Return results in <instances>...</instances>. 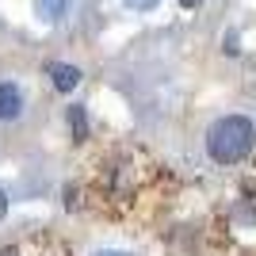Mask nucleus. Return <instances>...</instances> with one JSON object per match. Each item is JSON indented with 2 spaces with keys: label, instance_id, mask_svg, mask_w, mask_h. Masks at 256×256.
Returning a JSON list of instances; mask_svg holds the SVG:
<instances>
[{
  "label": "nucleus",
  "instance_id": "obj_9",
  "mask_svg": "<svg viewBox=\"0 0 256 256\" xmlns=\"http://www.w3.org/2000/svg\"><path fill=\"white\" fill-rule=\"evenodd\" d=\"M96 256H130V252H115V248H104V252H96Z\"/></svg>",
  "mask_w": 256,
  "mask_h": 256
},
{
  "label": "nucleus",
  "instance_id": "obj_6",
  "mask_svg": "<svg viewBox=\"0 0 256 256\" xmlns=\"http://www.w3.org/2000/svg\"><path fill=\"white\" fill-rule=\"evenodd\" d=\"M160 0H126V8H134V12H150V8H157Z\"/></svg>",
  "mask_w": 256,
  "mask_h": 256
},
{
  "label": "nucleus",
  "instance_id": "obj_3",
  "mask_svg": "<svg viewBox=\"0 0 256 256\" xmlns=\"http://www.w3.org/2000/svg\"><path fill=\"white\" fill-rule=\"evenodd\" d=\"M20 111H23V92L16 84H0V122H8V118H20Z\"/></svg>",
  "mask_w": 256,
  "mask_h": 256
},
{
  "label": "nucleus",
  "instance_id": "obj_5",
  "mask_svg": "<svg viewBox=\"0 0 256 256\" xmlns=\"http://www.w3.org/2000/svg\"><path fill=\"white\" fill-rule=\"evenodd\" d=\"M69 130H73L76 142L88 138V115H84V107H69Z\"/></svg>",
  "mask_w": 256,
  "mask_h": 256
},
{
  "label": "nucleus",
  "instance_id": "obj_2",
  "mask_svg": "<svg viewBox=\"0 0 256 256\" xmlns=\"http://www.w3.org/2000/svg\"><path fill=\"white\" fill-rule=\"evenodd\" d=\"M46 73H50V80H54V88H58V92H73V88L80 84V69H76V65L50 62V65H46Z\"/></svg>",
  "mask_w": 256,
  "mask_h": 256
},
{
  "label": "nucleus",
  "instance_id": "obj_8",
  "mask_svg": "<svg viewBox=\"0 0 256 256\" xmlns=\"http://www.w3.org/2000/svg\"><path fill=\"white\" fill-rule=\"evenodd\" d=\"M203 0H180V8H199Z\"/></svg>",
  "mask_w": 256,
  "mask_h": 256
},
{
  "label": "nucleus",
  "instance_id": "obj_7",
  "mask_svg": "<svg viewBox=\"0 0 256 256\" xmlns=\"http://www.w3.org/2000/svg\"><path fill=\"white\" fill-rule=\"evenodd\" d=\"M4 214H8V195L0 192V222H4Z\"/></svg>",
  "mask_w": 256,
  "mask_h": 256
},
{
  "label": "nucleus",
  "instance_id": "obj_1",
  "mask_svg": "<svg viewBox=\"0 0 256 256\" xmlns=\"http://www.w3.org/2000/svg\"><path fill=\"white\" fill-rule=\"evenodd\" d=\"M256 146V126L245 115H226L206 130V153L218 164H237L245 160Z\"/></svg>",
  "mask_w": 256,
  "mask_h": 256
},
{
  "label": "nucleus",
  "instance_id": "obj_4",
  "mask_svg": "<svg viewBox=\"0 0 256 256\" xmlns=\"http://www.w3.org/2000/svg\"><path fill=\"white\" fill-rule=\"evenodd\" d=\"M65 8H69V0H34V12H38L46 23H58L65 16Z\"/></svg>",
  "mask_w": 256,
  "mask_h": 256
}]
</instances>
